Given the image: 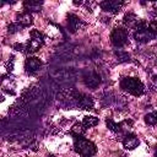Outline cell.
<instances>
[{"label": "cell", "instance_id": "cell-1", "mask_svg": "<svg viewBox=\"0 0 157 157\" xmlns=\"http://www.w3.org/2000/svg\"><path fill=\"white\" fill-rule=\"evenodd\" d=\"M71 135L74 136V148L80 156L92 157L96 155L97 147L92 141L82 137V135H77V134H71Z\"/></svg>", "mask_w": 157, "mask_h": 157}, {"label": "cell", "instance_id": "cell-2", "mask_svg": "<svg viewBox=\"0 0 157 157\" xmlns=\"http://www.w3.org/2000/svg\"><path fill=\"white\" fill-rule=\"evenodd\" d=\"M120 87L132 96H141L145 92L144 83L135 77H124L120 81Z\"/></svg>", "mask_w": 157, "mask_h": 157}, {"label": "cell", "instance_id": "cell-3", "mask_svg": "<svg viewBox=\"0 0 157 157\" xmlns=\"http://www.w3.org/2000/svg\"><path fill=\"white\" fill-rule=\"evenodd\" d=\"M43 43H44L43 34L37 29H32L29 33V40L26 44L25 49L27 53H36L37 50H39V48L43 45Z\"/></svg>", "mask_w": 157, "mask_h": 157}, {"label": "cell", "instance_id": "cell-4", "mask_svg": "<svg viewBox=\"0 0 157 157\" xmlns=\"http://www.w3.org/2000/svg\"><path fill=\"white\" fill-rule=\"evenodd\" d=\"M128 39H129V34L125 28L118 27V28H114L113 32L110 33V42L117 48L124 47L128 43Z\"/></svg>", "mask_w": 157, "mask_h": 157}, {"label": "cell", "instance_id": "cell-5", "mask_svg": "<svg viewBox=\"0 0 157 157\" xmlns=\"http://www.w3.org/2000/svg\"><path fill=\"white\" fill-rule=\"evenodd\" d=\"M156 37V32L151 31L148 28V25L146 27H142V28H137L134 33V38L140 42V43H146V42H150L152 39H155Z\"/></svg>", "mask_w": 157, "mask_h": 157}, {"label": "cell", "instance_id": "cell-6", "mask_svg": "<svg viewBox=\"0 0 157 157\" xmlns=\"http://www.w3.org/2000/svg\"><path fill=\"white\" fill-rule=\"evenodd\" d=\"M124 5L123 1H119V0H104L102 2H99V6L103 11L105 12H113V13H117L120 11L121 6Z\"/></svg>", "mask_w": 157, "mask_h": 157}, {"label": "cell", "instance_id": "cell-7", "mask_svg": "<svg viewBox=\"0 0 157 157\" xmlns=\"http://www.w3.org/2000/svg\"><path fill=\"white\" fill-rule=\"evenodd\" d=\"M40 66H42V61L37 56H28L25 61V69L29 74H33V72L38 71L40 69Z\"/></svg>", "mask_w": 157, "mask_h": 157}, {"label": "cell", "instance_id": "cell-8", "mask_svg": "<svg viewBox=\"0 0 157 157\" xmlns=\"http://www.w3.org/2000/svg\"><path fill=\"white\" fill-rule=\"evenodd\" d=\"M76 99H77V105L81 108V109H92L93 108V98L88 94H76Z\"/></svg>", "mask_w": 157, "mask_h": 157}, {"label": "cell", "instance_id": "cell-9", "mask_svg": "<svg viewBox=\"0 0 157 157\" xmlns=\"http://www.w3.org/2000/svg\"><path fill=\"white\" fill-rule=\"evenodd\" d=\"M140 141H139V137L134 134H126L124 137H123V145L126 150L131 151V150H135L137 146H139Z\"/></svg>", "mask_w": 157, "mask_h": 157}, {"label": "cell", "instance_id": "cell-10", "mask_svg": "<svg viewBox=\"0 0 157 157\" xmlns=\"http://www.w3.org/2000/svg\"><path fill=\"white\" fill-rule=\"evenodd\" d=\"M83 82H85V85H86L87 87H90V88H96V87H98L99 83H101V77H99V75L96 74V72H90L88 75L85 76Z\"/></svg>", "mask_w": 157, "mask_h": 157}, {"label": "cell", "instance_id": "cell-11", "mask_svg": "<svg viewBox=\"0 0 157 157\" xmlns=\"http://www.w3.org/2000/svg\"><path fill=\"white\" fill-rule=\"evenodd\" d=\"M43 6V1H33V0H27L23 2V9L26 10V12L31 13V12H38L40 11Z\"/></svg>", "mask_w": 157, "mask_h": 157}, {"label": "cell", "instance_id": "cell-12", "mask_svg": "<svg viewBox=\"0 0 157 157\" xmlns=\"http://www.w3.org/2000/svg\"><path fill=\"white\" fill-rule=\"evenodd\" d=\"M81 25H82V22L76 15L70 13L67 16V28L70 29V32H76L77 29H80Z\"/></svg>", "mask_w": 157, "mask_h": 157}, {"label": "cell", "instance_id": "cell-13", "mask_svg": "<svg viewBox=\"0 0 157 157\" xmlns=\"http://www.w3.org/2000/svg\"><path fill=\"white\" fill-rule=\"evenodd\" d=\"M16 20H17V23H20L22 27H28V26H31L32 22H33L32 15L28 13V12H26V11H25V12H21V13H17Z\"/></svg>", "mask_w": 157, "mask_h": 157}, {"label": "cell", "instance_id": "cell-14", "mask_svg": "<svg viewBox=\"0 0 157 157\" xmlns=\"http://www.w3.org/2000/svg\"><path fill=\"white\" fill-rule=\"evenodd\" d=\"M124 25L125 26H128V27H135L136 25H137V22H139V18H137V16L135 15V13H132V12H130V13H126L125 16H124Z\"/></svg>", "mask_w": 157, "mask_h": 157}, {"label": "cell", "instance_id": "cell-15", "mask_svg": "<svg viewBox=\"0 0 157 157\" xmlns=\"http://www.w3.org/2000/svg\"><path fill=\"white\" fill-rule=\"evenodd\" d=\"M1 87L2 90H5L6 92L13 94V87H15V82L11 80V77H2L1 78Z\"/></svg>", "mask_w": 157, "mask_h": 157}, {"label": "cell", "instance_id": "cell-16", "mask_svg": "<svg viewBox=\"0 0 157 157\" xmlns=\"http://www.w3.org/2000/svg\"><path fill=\"white\" fill-rule=\"evenodd\" d=\"M98 123H99V119H98V118L92 117V115H86V117L83 118V120H82V123H81V124L85 126V129H87V128L96 126Z\"/></svg>", "mask_w": 157, "mask_h": 157}, {"label": "cell", "instance_id": "cell-17", "mask_svg": "<svg viewBox=\"0 0 157 157\" xmlns=\"http://www.w3.org/2000/svg\"><path fill=\"white\" fill-rule=\"evenodd\" d=\"M105 124H107L108 129H109V130H112V131H114V132H120V131H121V124L115 123V121H114V120H112L110 118H107Z\"/></svg>", "mask_w": 157, "mask_h": 157}, {"label": "cell", "instance_id": "cell-18", "mask_svg": "<svg viewBox=\"0 0 157 157\" xmlns=\"http://www.w3.org/2000/svg\"><path fill=\"white\" fill-rule=\"evenodd\" d=\"M114 54H115V56L118 58V61H119V63H125V61H129V60H130V55H129L126 52L121 50V49L115 50Z\"/></svg>", "mask_w": 157, "mask_h": 157}, {"label": "cell", "instance_id": "cell-19", "mask_svg": "<svg viewBox=\"0 0 157 157\" xmlns=\"http://www.w3.org/2000/svg\"><path fill=\"white\" fill-rule=\"evenodd\" d=\"M145 121L148 124V125H156V123H157V115H156V113L155 112H152V113H148V114H146L145 115Z\"/></svg>", "mask_w": 157, "mask_h": 157}, {"label": "cell", "instance_id": "cell-20", "mask_svg": "<svg viewBox=\"0 0 157 157\" xmlns=\"http://www.w3.org/2000/svg\"><path fill=\"white\" fill-rule=\"evenodd\" d=\"M22 28H23V27H22L20 23H17V22H13V23H10V25H9V27H7V31H9V33L13 34V33H17V32H20Z\"/></svg>", "mask_w": 157, "mask_h": 157}, {"label": "cell", "instance_id": "cell-21", "mask_svg": "<svg viewBox=\"0 0 157 157\" xmlns=\"http://www.w3.org/2000/svg\"><path fill=\"white\" fill-rule=\"evenodd\" d=\"M85 131V126L81 124V123H77L72 126V130H71V134H77V135H82Z\"/></svg>", "mask_w": 157, "mask_h": 157}, {"label": "cell", "instance_id": "cell-22", "mask_svg": "<svg viewBox=\"0 0 157 157\" xmlns=\"http://www.w3.org/2000/svg\"><path fill=\"white\" fill-rule=\"evenodd\" d=\"M13 48L16 49V50H20V52H23V49H25V45L23 44H13Z\"/></svg>", "mask_w": 157, "mask_h": 157}, {"label": "cell", "instance_id": "cell-23", "mask_svg": "<svg viewBox=\"0 0 157 157\" xmlns=\"http://www.w3.org/2000/svg\"><path fill=\"white\" fill-rule=\"evenodd\" d=\"M4 4H5V2H4V1H0V6H2V5H4Z\"/></svg>", "mask_w": 157, "mask_h": 157}]
</instances>
